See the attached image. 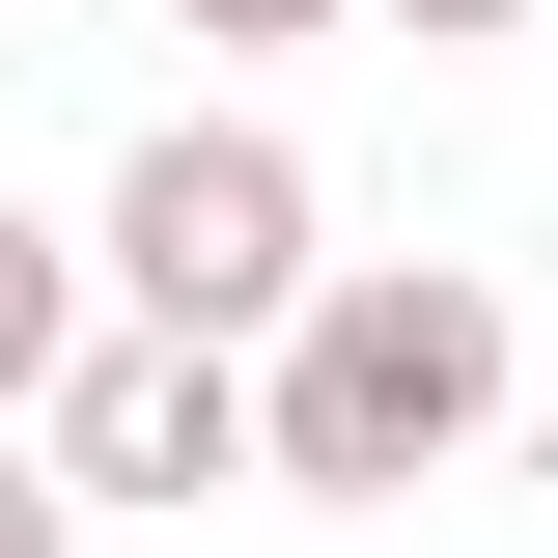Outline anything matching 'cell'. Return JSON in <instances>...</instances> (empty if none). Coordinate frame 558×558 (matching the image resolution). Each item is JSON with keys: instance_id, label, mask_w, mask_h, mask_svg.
I'll use <instances>...</instances> for the list:
<instances>
[{"instance_id": "3", "label": "cell", "mask_w": 558, "mask_h": 558, "mask_svg": "<svg viewBox=\"0 0 558 558\" xmlns=\"http://www.w3.org/2000/svg\"><path fill=\"white\" fill-rule=\"evenodd\" d=\"M28 447H57V502H223V475H252V363L112 336V307H84V363L28 391Z\"/></svg>"}, {"instance_id": "2", "label": "cell", "mask_w": 558, "mask_h": 558, "mask_svg": "<svg viewBox=\"0 0 558 558\" xmlns=\"http://www.w3.org/2000/svg\"><path fill=\"white\" fill-rule=\"evenodd\" d=\"M84 252H112V336H196V363H252L279 307L336 279V223H307V140H252V112H168V140L112 168V223H84Z\"/></svg>"}, {"instance_id": "6", "label": "cell", "mask_w": 558, "mask_h": 558, "mask_svg": "<svg viewBox=\"0 0 558 558\" xmlns=\"http://www.w3.org/2000/svg\"><path fill=\"white\" fill-rule=\"evenodd\" d=\"M0 558H84V502H57V447L0 418Z\"/></svg>"}, {"instance_id": "4", "label": "cell", "mask_w": 558, "mask_h": 558, "mask_svg": "<svg viewBox=\"0 0 558 558\" xmlns=\"http://www.w3.org/2000/svg\"><path fill=\"white\" fill-rule=\"evenodd\" d=\"M57 363H84V252H57V223H28V196H0V418L57 391Z\"/></svg>"}, {"instance_id": "7", "label": "cell", "mask_w": 558, "mask_h": 558, "mask_svg": "<svg viewBox=\"0 0 558 558\" xmlns=\"http://www.w3.org/2000/svg\"><path fill=\"white\" fill-rule=\"evenodd\" d=\"M363 28H418V57H502V28H531V0H363Z\"/></svg>"}, {"instance_id": "5", "label": "cell", "mask_w": 558, "mask_h": 558, "mask_svg": "<svg viewBox=\"0 0 558 558\" xmlns=\"http://www.w3.org/2000/svg\"><path fill=\"white\" fill-rule=\"evenodd\" d=\"M196 57H307V28H363V0H168Z\"/></svg>"}, {"instance_id": "1", "label": "cell", "mask_w": 558, "mask_h": 558, "mask_svg": "<svg viewBox=\"0 0 558 558\" xmlns=\"http://www.w3.org/2000/svg\"><path fill=\"white\" fill-rule=\"evenodd\" d=\"M475 418H502V279L475 252H336L252 336V475L279 502H418Z\"/></svg>"}]
</instances>
